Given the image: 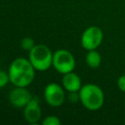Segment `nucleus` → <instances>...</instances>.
<instances>
[{
  "label": "nucleus",
  "instance_id": "8",
  "mask_svg": "<svg viewBox=\"0 0 125 125\" xmlns=\"http://www.w3.org/2000/svg\"><path fill=\"white\" fill-rule=\"evenodd\" d=\"M23 117L29 124H36L41 119V107L37 97H33L23 107Z\"/></svg>",
  "mask_w": 125,
  "mask_h": 125
},
{
  "label": "nucleus",
  "instance_id": "3",
  "mask_svg": "<svg viewBox=\"0 0 125 125\" xmlns=\"http://www.w3.org/2000/svg\"><path fill=\"white\" fill-rule=\"evenodd\" d=\"M28 60L35 70L45 71L53 63V53L44 44H36L28 54Z\"/></svg>",
  "mask_w": 125,
  "mask_h": 125
},
{
  "label": "nucleus",
  "instance_id": "12",
  "mask_svg": "<svg viewBox=\"0 0 125 125\" xmlns=\"http://www.w3.org/2000/svg\"><path fill=\"white\" fill-rule=\"evenodd\" d=\"M42 124L43 125H60L61 120L59 119V117L55 115H49L42 120Z\"/></svg>",
  "mask_w": 125,
  "mask_h": 125
},
{
  "label": "nucleus",
  "instance_id": "11",
  "mask_svg": "<svg viewBox=\"0 0 125 125\" xmlns=\"http://www.w3.org/2000/svg\"><path fill=\"white\" fill-rule=\"evenodd\" d=\"M35 45L36 44H35L34 40L31 37H24V38H22L21 40V47L23 50H25V51H28L29 52Z\"/></svg>",
  "mask_w": 125,
  "mask_h": 125
},
{
  "label": "nucleus",
  "instance_id": "7",
  "mask_svg": "<svg viewBox=\"0 0 125 125\" xmlns=\"http://www.w3.org/2000/svg\"><path fill=\"white\" fill-rule=\"evenodd\" d=\"M32 95L26 87L15 86L9 94V102L15 107H24L32 99Z\"/></svg>",
  "mask_w": 125,
  "mask_h": 125
},
{
  "label": "nucleus",
  "instance_id": "10",
  "mask_svg": "<svg viewBox=\"0 0 125 125\" xmlns=\"http://www.w3.org/2000/svg\"><path fill=\"white\" fill-rule=\"evenodd\" d=\"M86 64L91 67V68H97L100 66L101 62H102V57L100 55V53L95 49V50H89L86 58Z\"/></svg>",
  "mask_w": 125,
  "mask_h": 125
},
{
  "label": "nucleus",
  "instance_id": "1",
  "mask_svg": "<svg viewBox=\"0 0 125 125\" xmlns=\"http://www.w3.org/2000/svg\"><path fill=\"white\" fill-rule=\"evenodd\" d=\"M8 73L14 86L26 87L34 79L35 68L28 59L17 58L11 62Z\"/></svg>",
  "mask_w": 125,
  "mask_h": 125
},
{
  "label": "nucleus",
  "instance_id": "13",
  "mask_svg": "<svg viewBox=\"0 0 125 125\" xmlns=\"http://www.w3.org/2000/svg\"><path fill=\"white\" fill-rule=\"evenodd\" d=\"M9 82H10L9 73L6 72L5 70L0 69V88H4Z\"/></svg>",
  "mask_w": 125,
  "mask_h": 125
},
{
  "label": "nucleus",
  "instance_id": "6",
  "mask_svg": "<svg viewBox=\"0 0 125 125\" xmlns=\"http://www.w3.org/2000/svg\"><path fill=\"white\" fill-rule=\"evenodd\" d=\"M64 88L57 83H49L44 89V99L46 103L54 107L61 106L65 100Z\"/></svg>",
  "mask_w": 125,
  "mask_h": 125
},
{
  "label": "nucleus",
  "instance_id": "5",
  "mask_svg": "<svg viewBox=\"0 0 125 125\" xmlns=\"http://www.w3.org/2000/svg\"><path fill=\"white\" fill-rule=\"evenodd\" d=\"M104 33L99 26L92 25L87 27L81 36V45L86 50H95L97 49L103 41Z\"/></svg>",
  "mask_w": 125,
  "mask_h": 125
},
{
  "label": "nucleus",
  "instance_id": "14",
  "mask_svg": "<svg viewBox=\"0 0 125 125\" xmlns=\"http://www.w3.org/2000/svg\"><path fill=\"white\" fill-rule=\"evenodd\" d=\"M117 87L120 91L125 93V74L121 75L118 79H117Z\"/></svg>",
  "mask_w": 125,
  "mask_h": 125
},
{
  "label": "nucleus",
  "instance_id": "2",
  "mask_svg": "<svg viewBox=\"0 0 125 125\" xmlns=\"http://www.w3.org/2000/svg\"><path fill=\"white\" fill-rule=\"evenodd\" d=\"M79 101L85 108L91 111L100 109L104 103V95L101 87L96 84L82 85L79 90Z\"/></svg>",
  "mask_w": 125,
  "mask_h": 125
},
{
  "label": "nucleus",
  "instance_id": "9",
  "mask_svg": "<svg viewBox=\"0 0 125 125\" xmlns=\"http://www.w3.org/2000/svg\"><path fill=\"white\" fill-rule=\"evenodd\" d=\"M62 85L67 92H79L82 87V82L78 74L70 71L63 74V77L62 79Z\"/></svg>",
  "mask_w": 125,
  "mask_h": 125
},
{
  "label": "nucleus",
  "instance_id": "4",
  "mask_svg": "<svg viewBox=\"0 0 125 125\" xmlns=\"http://www.w3.org/2000/svg\"><path fill=\"white\" fill-rule=\"evenodd\" d=\"M54 68L62 74L73 71L75 67V59L73 55L64 49H59L53 53V63Z\"/></svg>",
  "mask_w": 125,
  "mask_h": 125
}]
</instances>
